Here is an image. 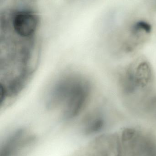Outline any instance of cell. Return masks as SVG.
Wrapping results in <instances>:
<instances>
[{
	"mask_svg": "<svg viewBox=\"0 0 156 156\" xmlns=\"http://www.w3.org/2000/svg\"><path fill=\"white\" fill-rule=\"evenodd\" d=\"M152 77L149 64L144 60H138L131 64L126 70L122 82L124 90L127 94H133L148 87Z\"/></svg>",
	"mask_w": 156,
	"mask_h": 156,
	"instance_id": "2",
	"label": "cell"
},
{
	"mask_svg": "<svg viewBox=\"0 0 156 156\" xmlns=\"http://www.w3.org/2000/svg\"><path fill=\"white\" fill-rule=\"evenodd\" d=\"M84 122L86 132L89 133L100 131L105 125L103 115L99 110H95L89 113L86 116Z\"/></svg>",
	"mask_w": 156,
	"mask_h": 156,
	"instance_id": "4",
	"label": "cell"
},
{
	"mask_svg": "<svg viewBox=\"0 0 156 156\" xmlns=\"http://www.w3.org/2000/svg\"><path fill=\"white\" fill-rule=\"evenodd\" d=\"M92 92L87 78L76 72L63 74L53 83L46 100L49 110H60L65 120L78 116L87 107Z\"/></svg>",
	"mask_w": 156,
	"mask_h": 156,
	"instance_id": "1",
	"label": "cell"
},
{
	"mask_svg": "<svg viewBox=\"0 0 156 156\" xmlns=\"http://www.w3.org/2000/svg\"><path fill=\"white\" fill-rule=\"evenodd\" d=\"M37 16L31 11L22 10L15 14L12 21L13 31L17 37L34 39L38 25Z\"/></svg>",
	"mask_w": 156,
	"mask_h": 156,
	"instance_id": "3",
	"label": "cell"
}]
</instances>
